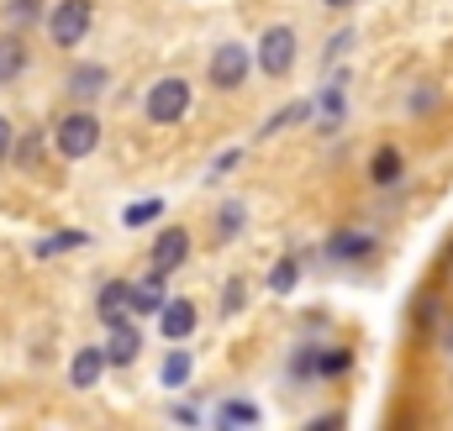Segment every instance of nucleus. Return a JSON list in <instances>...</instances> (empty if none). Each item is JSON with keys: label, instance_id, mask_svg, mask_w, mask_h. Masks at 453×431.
<instances>
[{"label": "nucleus", "instance_id": "nucleus-1", "mask_svg": "<svg viewBox=\"0 0 453 431\" xmlns=\"http://www.w3.org/2000/svg\"><path fill=\"white\" fill-rule=\"evenodd\" d=\"M90 21H96V5L90 0H58L53 16H48V32H53L58 48H80L85 32H90Z\"/></svg>", "mask_w": 453, "mask_h": 431}, {"label": "nucleus", "instance_id": "nucleus-2", "mask_svg": "<svg viewBox=\"0 0 453 431\" xmlns=\"http://www.w3.org/2000/svg\"><path fill=\"white\" fill-rule=\"evenodd\" d=\"M253 64L264 69V74H290L296 69V32L290 26H269L264 37H258V48H253Z\"/></svg>", "mask_w": 453, "mask_h": 431}, {"label": "nucleus", "instance_id": "nucleus-3", "mask_svg": "<svg viewBox=\"0 0 453 431\" xmlns=\"http://www.w3.org/2000/svg\"><path fill=\"white\" fill-rule=\"evenodd\" d=\"M53 137H58V153H64V158H90L96 142H101V121H96L90 110H74V116L58 121Z\"/></svg>", "mask_w": 453, "mask_h": 431}, {"label": "nucleus", "instance_id": "nucleus-4", "mask_svg": "<svg viewBox=\"0 0 453 431\" xmlns=\"http://www.w3.org/2000/svg\"><path fill=\"white\" fill-rule=\"evenodd\" d=\"M142 110H148V121H153V126H169V121H180V116L190 110V85H185V79H158V85L148 90Z\"/></svg>", "mask_w": 453, "mask_h": 431}, {"label": "nucleus", "instance_id": "nucleus-5", "mask_svg": "<svg viewBox=\"0 0 453 431\" xmlns=\"http://www.w3.org/2000/svg\"><path fill=\"white\" fill-rule=\"evenodd\" d=\"M248 64H253V53H248L242 42H222V48L211 53V85H217V90H237V85L248 79Z\"/></svg>", "mask_w": 453, "mask_h": 431}, {"label": "nucleus", "instance_id": "nucleus-6", "mask_svg": "<svg viewBox=\"0 0 453 431\" xmlns=\"http://www.w3.org/2000/svg\"><path fill=\"white\" fill-rule=\"evenodd\" d=\"M185 258H190V231H185V226H164V231H158V242H153V274H164V279H169Z\"/></svg>", "mask_w": 453, "mask_h": 431}, {"label": "nucleus", "instance_id": "nucleus-7", "mask_svg": "<svg viewBox=\"0 0 453 431\" xmlns=\"http://www.w3.org/2000/svg\"><path fill=\"white\" fill-rule=\"evenodd\" d=\"M158 331H164L169 342H185V336L196 331V300H164V306H158Z\"/></svg>", "mask_w": 453, "mask_h": 431}, {"label": "nucleus", "instance_id": "nucleus-8", "mask_svg": "<svg viewBox=\"0 0 453 431\" xmlns=\"http://www.w3.org/2000/svg\"><path fill=\"white\" fill-rule=\"evenodd\" d=\"M101 374H106V347H80L74 363H69V384L74 389H96Z\"/></svg>", "mask_w": 453, "mask_h": 431}, {"label": "nucleus", "instance_id": "nucleus-9", "mask_svg": "<svg viewBox=\"0 0 453 431\" xmlns=\"http://www.w3.org/2000/svg\"><path fill=\"white\" fill-rule=\"evenodd\" d=\"M96 311H101V321H106V326L127 321V316H132V284H127V279H111V284L101 290Z\"/></svg>", "mask_w": 453, "mask_h": 431}, {"label": "nucleus", "instance_id": "nucleus-10", "mask_svg": "<svg viewBox=\"0 0 453 431\" xmlns=\"http://www.w3.org/2000/svg\"><path fill=\"white\" fill-rule=\"evenodd\" d=\"M137 347H142L137 326H132V321H116V326H111V342H106V363H116V368H127V363L137 358Z\"/></svg>", "mask_w": 453, "mask_h": 431}, {"label": "nucleus", "instance_id": "nucleus-11", "mask_svg": "<svg viewBox=\"0 0 453 431\" xmlns=\"http://www.w3.org/2000/svg\"><path fill=\"white\" fill-rule=\"evenodd\" d=\"M169 295H164V274H153V279H142V284H132V316H158V306H164Z\"/></svg>", "mask_w": 453, "mask_h": 431}, {"label": "nucleus", "instance_id": "nucleus-12", "mask_svg": "<svg viewBox=\"0 0 453 431\" xmlns=\"http://www.w3.org/2000/svg\"><path fill=\"white\" fill-rule=\"evenodd\" d=\"M374 253V237L369 231H338L333 242H327V258L333 263H342V258H369Z\"/></svg>", "mask_w": 453, "mask_h": 431}, {"label": "nucleus", "instance_id": "nucleus-13", "mask_svg": "<svg viewBox=\"0 0 453 431\" xmlns=\"http://www.w3.org/2000/svg\"><path fill=\"white\" fill-rule=\"evenodd\" d=\"M106 90V69L101 64H80L74 74H69V95H80V101H96Z\"/></svg>", "mask_w": 453, "mask_h": 431}, {"label": "nucleus", "instance_id": "nucleus-14", "mask_svg": "<svg viewBox=\"0 0 453 431\" xmlns=\"http://www.w3.org/2000/svg\"><path fill=\"white\" fill-rule=\"evenodd\" d=\"M369 179H374L380 190L401 185V153H395V147H380V153L369 158Z\"/></svg>", "mask_w": 453, "mask_h": 431}, {"label": "nucleus", "instance_id": "nucleus-15", "mask_svg": "<svg viewBox=\"0 0 453 431\" xmlns=\"http://www.w3.org/2000/svg\"><path fill=\"white\" fill-rule=\"evenodd\" d=\"M190 368H196V358H190L185 347H174V352L164 358V368H158V384H164V389H180V384L190 379Z\"/></svg>", "mask_w": 453, "mask_h": 431}, {"label": "nucleus", "instance_id": "nucleus-16", "mask_svg": "<svg viewBox=\"0 0 453 431\" xmlns=\"http://www.w3.org/2000/svg\"><path fill=\"white\" fill-rule=\"evenodd\" d=\"M21 69H27V48L16 37H0V85H11Z\"/></svg>", "mask_w": 453, "mask_h": 431}, {"label": "nucleus", "instance_id": "nucleus-17", "mask_svg": "<svg viewBox=\"0 0 453 431\" xmlns=\"http://www.w3.org/2000/svg\"><path fill=\"white\" fill-rule=\"evenodd\" d=\"M217 421H222V427H253V421H258V405H248V400H226L222 411H217Z\"/></svg>", "mask_w": 453, "mask_h": 431}, {"label": "nucleus", "instance_id": "nucleus-18", "mask_svg": "<svg viewBox=\"0 0 453 431\" xmlns=\"http://www.w3.org/2000/svg\"><path fill=\"white\" fill-rule=\"evenodd\" d=\"M296 279H301V263H296V258H280V268L269 274V290H274V295H290Z\"/></svg>", "mask_w": 453, "mask_h": 431}, {"label": "nucleus", "instance_id": "nucleus-19", "mask_svg": "<svg viewBox=\"0 0 453 431\" xmlns=\"http://www.w3.org/2000/svg\"><path fill=\"white\" fill-rule=\"evenodd\" d=\"M80 242H85V231H58V237L37 242V258H48V253H64V247H80Z\"/></svg>", "mask_w": 453, "mask_h": 431}, {"label": "nucleus", "instance_id": "nucleus-20", "mask_svg": "<svg viewBox=\"0 0 453 431\" xmlns=\"http://www.w3.org/2000/svg\"><path fill=\"white\" fill-rule=\"evenodd\" d=\"M153 216H164V200H142V206H127V216H121V221H127V226H148Z\"/></svg>", "mask_w": 453, "mask_h": 431}, {"label": "nucleus", "instance_id": "nucleus-21", "mask_svg": "<svg viewBox=\"0 0 453 431\" xmlns=\"http://www.w3.org/2000/svg\"><path fill=\"white\" fill-rule=\"evenodd\" d=\"M242 300H248V279L237 274V279L226 284V295H222V311H226V316H237V311H242Z\"/></svg>", "mask_w": 453, "mask_h": 431}, {"label": "nucleus", "instance_id": "nucleus-22", "mask_svg": "<svg viewBox=\"0 0 453 431\" xmlns=\"http://www.w3.org/2000/svg\"><path fill=\"white\" fill-rule=\"evenodd\" d=\"M237 226H242V206H237V200H232V206H222V216H217V237H237Z\"/></svg>", "mask_w": 453, "mask_h": 431}, {"label": "nucleus", "instance_id": "nucleus-23", "mask_svg": "<svg viewBox=\"0 0 453 431\" xmlns=\"http://www.w3.org/2000/svg\"><path fill=\"white\" fill-rule=\"evenodd\" d=\"M16 26H27V21H37L42 16V0H11V11H5Z\"/></svg>", "mask_w": 453, "mask_h": 431}, {"label": "nucleus", "instance_id": "nucleus-24", "mask_svg": "<svg viewBox=\"0 0 453 431\" xmlns=\"http://www.w3.org/2000/svg\"><path fill=\"white\" fill-rule=\"evenodd\" d=\"M306 116H311V106H285L269 126H264V137H269V132H280V126H290V121H306Z\"/></svg>", "mask_w": 453, "mask_h": 431}, {"label": "nucleus", "instance_id": "nucleus-25", "mask_svg": "<svg viewBox=\"0 0 453 431\" xmlns=\"http://www.w3.org/2000/svg\"><path fill=\"white\" fill-rule=\"evenodd\" d=\"M290 374H296V379H311V374H317V347H301L296 363H290Z\"/></svg>", "mask_w": 453, "mask_h": 431}, {"label": "nucleus", "instance_id": "nucleus-26", "mask_svg": "<svg viewBox=\"0 0 453 431\" xmlns=\"http://www.w3.org/2000/svg\"><path fill=\"white\" fill-rule=\"evenodd\" d=\"M342 368H348V352H317V374L333 379V374H342Z\"/></svg>", "mask_w": 453, "mask_h": 431}, {"label": "nucleus", "instance_id": "nucleus-27", "mask_svg": "<svg viewBox=\"0 0 453 431\" xmlns=\"http://www.w3.org/2000/svg\"><path fill=\"white\" fill-rule=\"evenodd\" d=\"M317 106H322L327 121H338V116H342V90H322V101H317Z\"/></svg>", "mask_w": 453, "mask_h": 431}, {"label": "nucleus", "instance_id": "nucleus-28", "mask_svg": "<svg viewBox=\"0 0 453 431\" xmlns=\"http://www.w3.org/2000/svg\"><path fill=\"white\" fill-rule=\"evenodd\" d=\"M37 153H42V132H32V137L21 142V163H37Z\"/></svg>", "mask_w": 453, "mask_h": 431}, {"label": "nucleus", "instance_id": "nucleus-29", "mask_svg": "<svg viewBox=\"0 0 453 431\" xmlns=\"http://www.w3.org/2000/svg\"><path fill=\"white\" fill-rule=\"evenodd\" d=\"M5 158H11V121L0 116V163H5Z\"/></svg>", "mask_w": 453, "mask_h": 431}, {"label": "nucleus", "instance_id": "nucleus-30", "mask_svg": "<svg viewBox=\"0 0 453 431\" xmlns=\"http://www.w3.org/2000/svg\"><path fill=\"white\" fill-rule=\"evenodd\" d=\"M438 347H443V352H453V316L443 321V331H438Z\"/></svg>", "mask_w": 453, "mask_h": 431}, {"label": "nucleus", "instance_id": "nucleus-31", "mask_svg": "<svg viewBox=\"0 0 453 431\" xmlns=\"http://www.w3.org/2000/svg\"><path fill=\"white\" fill-rule=\"evenodd\" d=\"M348 5H353V0H327V11H348Z\"/></svg>", "mask_w": 453, "mask_h": 431}]
</instances>
